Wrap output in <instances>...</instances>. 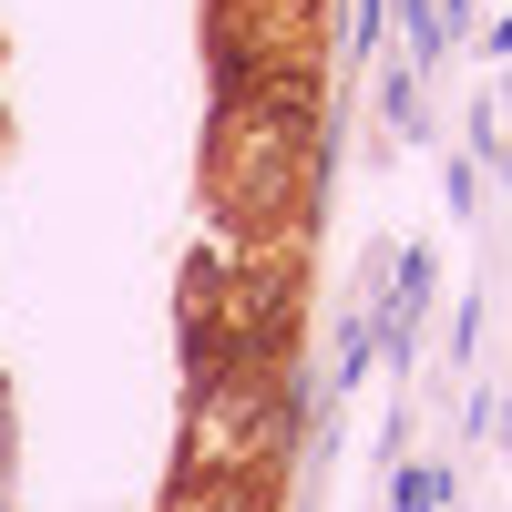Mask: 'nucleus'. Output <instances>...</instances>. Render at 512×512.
<instances>
[{
  "instance_id": "nucleus-1",
  "label": "nucleus",
  "mask_w": 512,
  "mask_h": 512,
  "mask_svg": "<svg viewBox=\"0 0 512 512\" xmlns=\"http://www.w3.org/2000/svg\"><path fill=\"white\" fill-rule=\"evenodd\" d=\"M216 216L267 246L318 185V72H267L216 103V154H205Z\"/></svg>"
},
{
  "instance_id": "nucleus-2",
  "label": "nucleus",
  "mask_w": 512,
  "mask_h": 512,
  "mask_svg": "<svg viewBox=\"0 0 512 512\" xmlns=\"http://www.w3.org/2000/svg\"><path fill=\"white\" fill-rule=\"evenodd\" d=\"M328 0H216V82L246 93L267 72H318Z\"/></svg>"
}]
</instances>
